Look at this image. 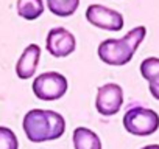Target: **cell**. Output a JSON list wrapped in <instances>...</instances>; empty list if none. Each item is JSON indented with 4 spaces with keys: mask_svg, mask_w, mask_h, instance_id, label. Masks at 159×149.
Masks as SVG:
<instances>
[{
    "mask_svg": "<svg viewBox=\"0 0 159 149\" xmlns=\"http://www.w3.org/2000/svg\"><path fill=\"white\" fill-rule=\"evenodd\" d=\"M22 127L25 137L33 143L58 140L66 132V120L61 113L45 109H31L25 113Z\"/></svg>",
    "mask_w": 159,
    "mask_h": 149,
    "instance_id": "1",
    "label": "cell"
},
{
    "mask_svg": "<svg viewBox=\"0 0 159 149\" xmlns=\"http://www.w3.org/2000/svg\"><path fill=\"white\" fill-rule=\"evenodd\" d=\"M145 36L147 28L140 25L129 30L120 39H106L98 45V57L108 65H125L133 59L137 47L142 44Z\"/></svg>",
    "mask_w": 159,
    "mask_h": 149,
    "instance_id": "2",
    "label": "cell"
},
{
    "mask_svg": "<svg viewBox=\"0 0 159 149\" xmlns=\"http://www.w3.org/2000/svg\"><path fill=\"white\" fill-rule=\"evenodd\" d=\"M123 127L126 132L136 137L153 135L159 129V115L142 106L129 107L123 117Z\"/></svg>",
    "mask_w": 159,
    "mask_h": 149,
    "instance_id": "3",
    "label": "cell"
},
{
    "mask_svg": "<svg viewBox=\"0 0 159 149\" xmlns=\"http://www.w3.org/2000/svg\"><path fill=\"white\" fill-rule=\"evenodd\" d=\"M67 92V79L58 71H45L33 81V93L42 101L61 100Z\"/></svg>",
    "mask_w": 159,
    "mask_h": 149,
    "instance_id": "4",
    "label": "cell"
},
{
    "mask_svg": "<svg viewBox=\"0 0 159 149\" xmlns=\"http://www.w3.org/2000/svg\"><path fill=\"white\" fill-rule=\"evenodd\" d=\"M86 19L91 25L102 28V30H106V31H120L123 28V23H125L123 16L119 11L111 10V8L103 6V5H97V3L88 6Z\"/></svg>",
    "mask_w": 159,
    "mask_h": 149,
    "instance_id": "5",
    "label": "cell"
},
{
    "mask_svg": "<svg viewBox=\"0 0 159 149\" xmlns=\"http://www.w3.org/2000/svg\"><path fill=\"white\" fill-rule=\"evenodd\" d=\"M123 104V90L116 83H108L98 89L95 98V107L100 115L111 117L116 115Z\"/></svg>",
    "mask_w": 159,
    "mask_h": 149,
    "instance_id": "6",
    "label": "cell"
},
{
    "mask_svg": "<svg viewBox=\"0 0 159 149\" xmlns=\"http://www.w3.org/2000/svg\"><path fill=\"white\" fill-rule=\"evenodd\" d=\"M45 47H47V51L52 56L66 57V56H69L75 51L76 40H75V36L69 30H66L62 27H56V28H52L48 31Z\"/></svg>",
    "mask_w": 159,
    "mask_h": 149,
    "instance_id": "7",
    "label": "cell"
},
{
    "mask_svg": "<svg viewBox=\"0 0 159 149\" xmlns=\"http://www.w3.org/2000/svg\"><path fill=\"white\" fill-rule=\"evenodd\" d=\"M39 57H41V48L36 44H30L22 56L19 57L17 64H16V74L20 79H28L36 73L38 64H39Z\"/></svg>",
    "mask_w": 159,
    "mask_h": 149,
    "instance_id": "8",
    "label": "cell"
},
{
    "mask_svg": "<svg viewBox=\"0 0 159 149\" xmlns=\"http://www.w3.org/2000/svg\"><path fill=\"white\" fill-rule=\"evenodd\" d=\"M140 74L148 81V89L153 98L159 101V57H147L140 64Z\"/></svg>",
    "mask_w": 159,
    "mask_h": 149,
    "instance_id": "9",
    "label": "cell"
},
{
    "mask_svg": "<svg viewBox=\"0 0 159 149\" xmlns=\"http://www.w3.org/2000/svg\"><path fill=\"white\" fill-rule=\"evenodd\" d=\"M73 147L75 149H102V141H100V137L94 130L80 126L73 130Z\"/></svg>",
    "mask_w": 159,
    "mask_h": 149,
    "instance_id": "10",
    "label": "cell"
},
{
    "mask_svg": "<svg viewBox=\"0 0 159 149\" xmlns=\"http://www.w3.org/2000/svg\"><path fill=\"white\" fill-rule=\"evenodd\" d=\"M44 13L42 0H17V14L25 20H36Z\"/></svg>",
    "mask_w": 159,
    "mask_h": 149,
    "instance_id": "11",
    "label": "cell"
},
{
    "mask_svg": "<svg viewBox=\"0 0 159 149\" xmlns=\"http://www.w3.org/2000/svg\"><path fill=\"white\" fill-rule=\"evenodd\" d=\"M47 6L55 16L69 17L78 10L80 0H47Z\"/></svg>",
    "mask_w": 159,
    "mask_h": 149,
    "instance_id": "12",
    "label": "cell"
},
{
    "mask_svg": "<svg viewBox=\"0 0 159 149\" xmlns=\"http://www.w3.org/2000/svg\"><path fill=\"white\" fill-rule=\"evenodd\" d=\"M19 141L16 134L5 126H0V149H17Z\"/></svg>",
    "mask_w": 159,
    "mask_h": 149,
    "instance_id": "13",
    "label": "cell"
},
{
    "mask_svg": "<svg viewBox=\"0 0 159 149\" xmlns=\"http://www.w3.org/2000/svg\"><path fill=\"white\" fill-rule=\"evenodd\" d=\"M142 149H159V144H147Z\"/></svg>",
    "mask_w": 159,
    "mask_h": 149,
    "instance_id": "14",
    "label": "cell"
}]
</instances>
